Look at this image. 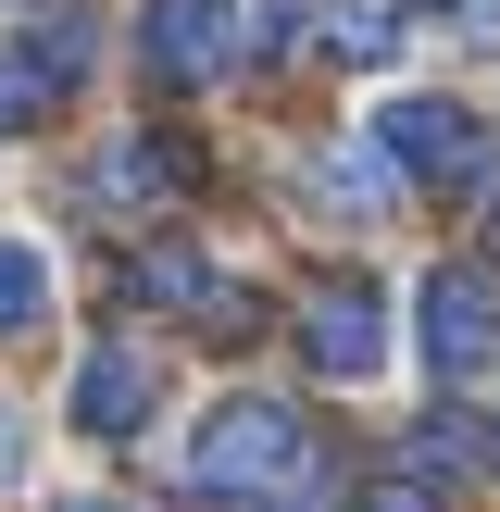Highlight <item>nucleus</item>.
<instances>
[{
	"label": "nucleus",
	"mask_w": 500,
	"mask_h": 512,
	"mask_svg": "<svg viewBox=\"0 0 500 512\" xmlns=\"http://www.w3.org/2000/svg\"><path fill=\"white\" fill-rule=\"evenodd\" d=\"M188 488L200 500H263V512H313L325 500V450L288 400H213L188 438Z\"/></svg>",
	"instance_id": "1"
},
{
	"label": "nucleus",
	"mask_w": 500,
	"mask_h": 512,
	"mask_svg": "<svg viewBox=\"0 0 500 512\" xmlns=\"http://www.w3.org/2000/svg\"><path fill=\"white\" fill-rule=\"evenodd\" d=\"M300 363H313L325 388H363V375L388 363V288H375V275H325V288L300 300Z\"/></svg>",
	"instance_id": "2"
},
{
	"label": "nucleus",
	"mask_w": 500,
	"mask_h": 512,
	"mask_svg": "<svg viewBox=\"0 0 500 512\" xmlns=\"http://www.w3.org/2000/svg\"><path fill=\"white\" fill-rule=\"evenodd\" d=\"M413 325H425V363H438V388H475V375L500 363V288H488L475 263H438V275H425Z\"/></svg>",
	"instance_id": "3"
},
{
	"label": "nucleus",
	"mask_w": 500,
	"mask_h": 512,
	"mask_svg": "<svg viewBox=\"0 0 500 512\" xmlns=\"http://www.w3.org/2000/svg\"><path fill=\"white\" fill-rule=\"evenodd\" d=\"M375 150H388L413 188H475V175H488V125H475L463 100H388V113H375Z\"/></svg>",
	"instance_id": "4"
},
{
	"label": "nucleus",
	"mask_w": 500,
	"mask_h": 512,
	"mask_svg": "<svg viewBox=\"0 0 500 512\" xmlns=\"http://www.w3.org/2000/svg\"><path fill=\"white\" fill-rule=\"evenodd\" d=\"M138 63L163 88H213L238 63V0H150L138 13Z\"/></svg>",
	"instance_id": "5"
},
{
	"label": "nucleus",
	"mask_w": 500,
	"mask_h": 512,
	"mask_svg": "<svg viewBox=\"0 0 500 512\" xmlns=\"http://www.w3.org/2000/svg\"><path fill=\"white\" fill-rule=\"evenodd\" d=\"M75 75H88V25H38V38H0V138H25V125H50L75 100Z\"/></svg>",
	"instance_id": "6"
},
{
	"label": "nucleus",
	"mask_w": 500,
	"mask_h": 512,
	"mask_svg": "<svg viewBox=\"0 0 500 512\" xmlns=\"http://www.w3.org/2000/svg\"><path fill=\"white\" fill-rule=\"evenodd\" d=\"M125 300H163V313H188V325L250 338V288H225L200 250H138V263H125Z\"/></svg>",
	"instance_id": "7"
},
{
	"label": "nucleus",
	"mask_w": 500,
	"mask_h": 512,
	"mask_svg": "<svg viewBox=\"0 0 500 512\" xmlns=\"http://www.w3.org/2000/svg\"><path fill=\"white\" fill-rule=\"evenodd\" d=\"M150 400H163L150 350H88V363H75V438H138Z\"/></svg>",
	"instance_id": "8"
},
{
	"label": "nucleus",
	"mask_w": 500,
	"mask_h": 512,
	"mask_svg": "<svg viewBox=\"0 0 500 512\" xmlns=\"http://www.w3.org/2000/svg\"><path fill=\"white\" fill-rule=\"evenodd\" d=\"M175 188H188V150H175V138H113L88 163V200H100V213H138V200H175Z\"/></svg>",
	"instance_id": "9"
},
{
	"label": "nucleus",
	"mask_w": 500,
	"mask_h": 512,
	"mask_svg": "<svg viewBox=\"0 0 500 512\" xmlns=\"http://www.w3.org/2000/svg\"><path fill=\"white\" fill-rule=\"evenodd\" d=\"M400 13H413V0H325L338 63H388V50H400Z\"/></svg>",
	"instance_id": "10"
},
{
	"label": "nucleus",
	"mask_w": 500,
	"mask_h": 512,
	"mask_svg": "<svg viewBox=\"0 0 500 512\" xmlns=\"http://www.w3.org/2000/svg\"><path fill=\"white\" fill-rule=\"evenodd\" d=\"M50 325V263L25 238H0V338H38Z\"/></svg>",
	"instance_id": "11"
},
{
	"label": "nucleus",
	"mask_w": 500,
	"mask_h": 512,
	"mask_svg": "<svg viewBox=\"0 0 500 512\" xmlns=\"http://www.w3.org/2000/svg\"><path fill=\"white\" fill-rule=\"evenodd\" d=\"M13 450H25V425H13V413H0V463H13Z\"/></svg>",
	"instance_id": "12"
},
{
	"label": "nucleus",
	"mask_w": 500,
	"mask_h": 512,
	"mask_svg": "<svg viewBox=\"0 0 500 512\" xmlns=\"http://www.w3.org/2000/svg\"><path fill=\"white\" fill-rule=\"evenodd\" d=\"M63 512H100V500H63Z\"/></svg>",
	"instance_id": "13"
},
{
	"label": "nucleus",
	"mask_w": 500,
	"mask_h": 512,
	"mask_svg": "<svg viewBox=\"0 0 500 512\" xmlns=\"http://www.w3.org/2000/svg\"><path fill=\"white\" fill-rule=\"evenodd\" d=\"M488 238H500V213H488Z\"/></svg>",
	"instance_id": "14"
}]
</instances>
